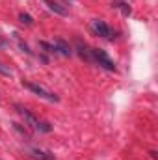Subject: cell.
I'll list each match as a JSON object with an SVG mask.
<instances>
[{
	"mask_svg": "<svg viewBox=\"0 0 158 160\" xmlns=\"http://www.w3.org/2000/svg\"><path fill=\"white\" fill-rule=\"evenodd\" d=\"M15 108H17V112H19V116L24 119V125H28L30 128H34V130H39V132H50V125L48 123H45V121H41L39 118H36L30 110H26L24 106H21V104H15Z\"/></svg>",
	"mask_w": 158,
	"mask_h": 160,
	"instance_id": "6da1fadb",
	"label": "cell"
},
{
	"mask_svg": "<svg viewBox=\"0 0 158 160\" xmlns=\"http://www.w3.org/2000/svg\"><path fill=\"white\" fill-rule=\"evenodd\" d=\"M22 86H24L26 89H30L34 95H37V97H41V99H45V101H50V102H58V101H60V97H58L56 93H52V91L45 89V88L39 86V84H34V82L22 80Z\"/></svg>",
	"mask_w": 158,
	"mask_h": 160,
	"instance_id": "7a4b0ae2",
	"label": "cell"
},
{
	"mask_svg": "<svg viewBox=\"0 0 158 160\" xmlns=\"http://www.w3.org/2000/svg\"><path fill=\"white\" fill-rule=\"evenodd\" d=\"M91 63H99V65L104 67L106 71H116L114 62L110 60V56H108L102 48H91Z\"/></svg>",
	"mask_w": 158,
	"mask_h": 160,
	"instance_id": "3957f363",
	"label": "cell"
},
{
	"mask_svg": "<svg viewBox=\"0 0 158 160\" xmlns=\"http://www.w3.org/2000/svg\"><path fill=\"white\" fill-rule=\"evenodd\" d=\"M91 32L99 38H104V39H114V30L101 19H95L91 21Z\"/></svg>",
	"mask_w": 158,
	"mask_h": 160,
	"instance_id": "277c9868",
	"label": "cell"
},
{
	"mask_svg": "<svg viewBox=\"0 0 158 160\" xmlns=\"http://www.w3.org/2000/svg\"><path fill=\"white\" fill-rule=\"evenodd\" d=\"M45 6L50 9V11H54V13H58V15H67V8L65 6H62L60 2H56V0H45Z\"/></svg>",
	"mask_w": 158,
	"mask_h": 160,
	"instance_id": "5b68a950",
	"label": "cell"
},
{
	"mask_svg": "<svg viewBox=\"0 0 158 160\" xmlns=\"http://www.w3.org/2000/svg\"><path fill=\"white\" fill-rule=\"evenodd\" d=\"M77 50H78V56L86 62H91V47H87L86 43L77 41Z\"/></svg>",
	"mask_w": 158,
	"mask_h": 160,
	"instance_id": "8992f818",
	"label": "cell"
},
{
	"mask_svg": "<svg viewBox=\"0 0 158 160\" xmlns=\"http://www.w3.org/2000/svg\"><path fill=\"white\" fill-rule=\"evenodd\" d=\"M52 45H54V50H56L58 54H62V56H71V47H69L63 39H56Z\"/></svg>",
	"mask_w": 158,
	"mask_h": 160,
	"instance_id": "52a82bcc",
	"label": "cell"
},
{
	"mask_svg": "<svg viewBox=\"0 0 158 160\" xmlns=\"http://www.w3.org/2000/svg\"><path fill=\"white\" fill-rule=\"evenodd\" d=\"M30 157L36 160H54V155L48 151H41V149H30Z\"/></svg>",
	"mask_w": 158,
	"mask_h": 160,
	"instance_id": "ba28073f",
	"label": "cell"
},
{
	"mask_svg": "<svg viewBox=\"0 0 158 160\" xmlns=\"http://www.w3.org/2000/svg\"><path fill=\"white\" fill-rule=\"evenodd\" d=\"M112 6H114L116 9H119V11H121V13H123L125 17H128V15L132 13V9H130V6H128L126 2H123V0H114V2H112Z\"/></svg>",
	"mask_w": 158,
	"mask_h": 160,
	"instance_id": "9c48e42d",
	"label": "cell"
},
{
	"mask_svg": "<svg viewBox=\"0 0 158 160\" xmlns=\"http://www.w3.org/2000/svg\"><path fill=\"white\" fill-rule=\"evenodd\" d=\"M39 47L45 50V52H48V54H56V50H54V45L52 43H47V41H39Z\"/></svg>",
	"mask_w": 158,
	"mask_h": 160,
	"instance_id": "30bf717a",
	"label": "cell"
},
{
	"mask_svg": "<svg viewBox=\"0 0 158 160\" xmlns=\"http://www.w3.org/2000/svg\"><path fill=\"white\" fill-rule=\"evenodd\" d=\"M19 21H21L22 24H26V26H32V24H34V19H32L28 13H21V15H19Z\"/></svg>",
	"mask_w": 158,
	"mask_h": 160,
	"instance_id": "8fae6325",
	"label": "cell"
},
{
	"mask_svg": "<svg viewBox=\"0 0 158 160\" xmlns=\"http://www.w3.org/2000/svg\"><path fill=\"white\" fill-rule=\"evenodd\" d=\"M0 75H2V77H11L13 71L9 69V65H6L4 62H0Z\"/></svg>",
	"mask_w": 158,
	"mask_h": 160,
	"instance_id": "7c38bea8",
	"label": "cell"
},
{
	"mask_svg": "<svg viewBox=\"0 0 158 160\" xmlns=\"http://www.w3.org/2000/svg\"><path fill=\"white\" fill-rule=\"evenodd\" d=\"M15 39H17V43H19V47H21V50H22V52H26V54H32V52H30V48H28V45H26L24 41L19 39V36H17V34H15Z\"/></svg>",
	"mask_w": 158,
	"mask_h": 160,
	"instance_id": "4fadbf2b",
	"label": "cell"
},
{
	"mask_svg": "<svg viewBox=\"0 0 158 160\" xmlns=\"http://www.w3.org/2000/svg\"><path fill=\"white\" fill-rule=\"evenodd\" d=\"M13 128H15V130H19V132H21V134H22L24 138H30V134H28V130H26V128H22V127H21L19 123H13Z\"/></svg>",
	"mask_w": 158,
	"mask_h": 160,
	"instance_id": "5bb4252c",
	"label": "cell"
},
{
	"mask_svg": "<svg viewBox=\"0 0 158 160\" xmlns=\"http://www.w3.org/2000/svg\"><path fill=\"white\" fill-rule=\"evenodd\" d=\"M6 45H7V41H6L4 38H2V36H0V48H4Z\"/></svg>",
	"mask_w": 158,
	"mask_h": 160,
	"instance_id": "9a60e30c",
	"label": "cell"
}]
</instances>
